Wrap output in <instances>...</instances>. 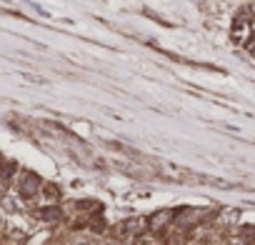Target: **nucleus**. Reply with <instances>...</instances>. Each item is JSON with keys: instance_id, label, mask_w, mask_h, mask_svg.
Here are the masks:
<instances>
[{"instance_id": "obj_1", "label": "nucleus", "mask_w": 255, "mask_h": 245, "mask_svg": "<svg viewBox=\"0 0 255 245\" xmlns=\"http://www.w3.org/2000/svg\"><path fill=\"white\" fill-rule=\"evenodd\" d=\"M170 218H173V213H170V210H163L160 215H153V218H150V228H153V230H155V228L160 230V228H163Z\"/></svg>"}, {"instance_id": "obj_2", "label": "nucleus", "mask_w": 255, "mask_h": 245, "mask_svg": "<svg viewBox=\"0 0 255 245\" xmlns=\"http://www.w3.org/2000/svg\"><path fill=\"white\" fill-rule=\"evenodd\" d=\"M248 50H250V55H253V58H255V40H253V43H250V45H248Z\"/></svg>"}]
</instances>
